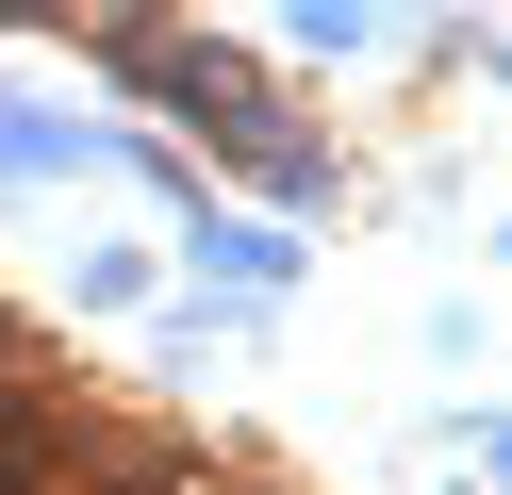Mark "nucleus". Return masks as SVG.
I'll use <instances>...</instances> for the list:
<instances>
[{
  "label": "nucleus",
  "mask_w": 512,
  "mask_h": 495,
  "mask_svg": "<svg viewBox=\"0 0 512 495\" xmlns=\"http://www.w3.org/2000/svg\"><path fill=\"white\" fill-rule=\"evenodd\" d=\"M298 33H314V50H380L397 17H380V0H298Z\"/></svg>",
  "instance_id": "nucleus-2"
},
{
  "label": "nucleus",
  "mask_w": 512,
  "mask_h": 495,
  "mask_svg": "<svg viewBox=\"0 0 512 495\" xmlns=\"http://www.w3.org/2000/svg\"><path fill=\"white\" fill-rule=\"evenodd\" d=\"M182 231H199V264H215V281H248V297H281V281H298V248H281V231H232L215 198H182Z\"/></svg>",
  "instance_id": "nucleus-1"
},
{
  "label": "nucleus",
  "mask_w": 512,
  "mask_h": 495,
  "mask_svg": "<svg viewBox=\"0 0 512 495\" xmlns=\"http://www.w3.org/2000/svg\"><path fill=\"white\" fill-rule=\"evenodd\" d=\"M463 462H496V479H512V413H479V429H463Z\"/></svg>",
  "instance_id": "nucleus-3"
},
{
  "label": "nucleus",
  "mask_w": 512,
  "mask_h": 495,
  "mask_svg": "<svg viewBox=\"0 0 512 495\" xmlns=\"http://www.w3.org/2000/svg\"><path fill=\"white\" fill-rule=\"evenodd\" d=\"M0 17H67V0H0Z\"/></svg>",
  "instance_id": "nucleus-4"
}]
</instances>
